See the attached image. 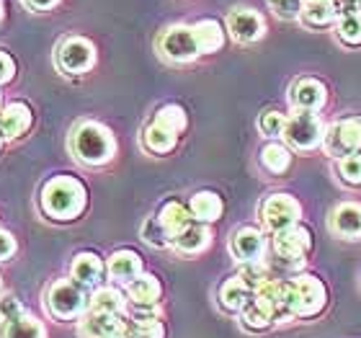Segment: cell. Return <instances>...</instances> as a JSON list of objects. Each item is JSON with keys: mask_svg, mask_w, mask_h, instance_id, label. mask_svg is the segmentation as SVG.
I'll use <instances>...</instances> for the list:
<instances>
[{"mask_svg": "<svg viewBox=\"0 0 361 338\" xmlns=\"http://www.w3.org/2000/svg\"><path fill=\"white\" fill-rule=\"evenodd\" d=\"M88 191L75 176H54L42 186V210L49 219L73 222L85 212Z\"/></svg>", "mask_w": 361, "mask_h": 338, "instance_id": "1", "label": "cell"}, {"mask_svg": "<svg viewBox=\"0 0 361 338\" xmlns=\"http://www.w3.org/2000/svg\"><path fill=\"white\" fill-rule=\"evenodd\" d=\"M70 150L78 163L90 168L106 166L116 155V140L101 121H80L70 135Z\"/></svg>", "mask_w": 361, "mask_h": 338, "instance_id": "2", "label": "cell"}, {"mask_svg": "<svg viewBox=\"0 0 361 338\" xmlns=\"http://www.w3.org/2000/svg\"><path fill=\"white\" fill-rule=\"evenodd\" d=\"M286 292V310L292 320H307L323 313L325 302H328V292L325 284L312 274H297L294 279L284 282Z\"/></svg>", "mask_w": 361, "mask_h": 338, "instance_id": "3", "label": "cell"}, {"mask_svg": "<svg viewBox=\"0 0 361 338\" xmlns=\"http://www.w3.org/2000/svg\"><path fill=\"white\" fill-rule=\"evenodd\" d=\"M47 310L54 320H80L88 310V294L73 279H57L47 289Z\"/></svg>", "mask_w": 361, "mask_h": 338, "instance_id": "4", "label": "cell"}, {"mask_svg": "<svg viewBox=\"0 0 361 338\" xmlns=\"http://www.w3.org/2000/svg\"><path fill=\"white\" fill-rule=\"evenodd\" d=\"M325 140V124L320 116L312 111H294L289 114L284 129V143L289 150L310 152L315 147H323Z\"/></svg>", "mask_w": 361, "mask_h": 338, "instance_id": "5", "label": "cell"}, {"mask_svg": "<svg viewBox=\"0 0 361 338\" xmlns=\"http://www.w3.org/2000/svg\"><path fill=\"white\" fill-rule=\"evenodd\" d=\"M158 49L168 62H194L204 54L194 23L168 26L158 39Z\"/></svg>", "mask_w": 361, "mask_h": 338, "instance_id": "6", "label": "cell"}, {"mask_svg": "<svg viewBox=\"0 0 361 338\" xmlns=\"http://www.w3.org/2000/svg\"><path fill=\"white\" fill-rule=\"evenodd\" d=\"M271 246H274V255L284 269H297L307 261L310 251H312V233L307 227L294 225L289 230H281V233L274 235Z\"/></svg>", "mask_w": 361, "mask_h": 338, "instance_id": "7", "label": "cell"}, {"mask_svg": "<svg viewBox=\"0 0 361 338\" xmlns=\"http://www.w3.org/2000/svg\"><path fill=\"white\" fill-rule=\"evenodd\" d=\"M323 150L336 160L361 152V116H346L325 127Z\"/></svg>", "mask_w": 361, "mask_h": 338, "instance_id": "8", "label": "cell"}, {"mask_svg": "<svg viewBox=\"0 0 361 338\" xmlns=\"http://www.w3.org/2000/svg\"><path fill=\"white\" fill-rule=\"evenodd\" d=\"M302 207L292 194H269L261 204V222L271 235L300 225Z\"/></svg>", "mask_w": 361, "mask_h": 338, "instance_id": "9", "label": "cell"}, {"mask_svg": "<svg viewBox=\"0 0 361 338\" xmlns=\"http://www.w3.org/2000/svg\"><path fill=\"white\" fill-rule=\"evenodd\" d=\"M96 65V47L85 37H65L57 47V68L68 76H83Z\"/></svg>", "mask_w": 361, "mask_h": 338, "instance_id": "10", "label": "cell"}, {"mask_svg": "<svg viewBox=\"0 0 361 338\" xmlns=\"http://www.w3.org/2000/svg\"><path fill=\"white\" fill-rule=\"evenodd\" d=\"M227 31L235 42L253 44L266 37V18L253 8H233L227 13Z\"/></svg>", "mask_w": 361, "mask_h": 338, "instance_id": "11", "label": "cell"}, {"mask_svg": "<svg viewBox=\"0 0 361 338\" xmlns=\"http://www.w3.org/2000/svg\"><path fill=\"white\" fill-rule=\"evenodd\" d=\"M230 253L240 266H248V263H261L266 253V235L264 230L258 227H240L230 235Z\"/></svg>", "mask_w": 361, "mask_h": 338, "instance_id": "12", "label": "cell"}, {"mask_svg": "<svg viewBox=\"0 0 361 338\" xmlns=\"http://www.w3.org/2000/svg\"><path fill=\"white\" fill-rule=\"evenodd\" d=\"M78 331L83 338H129L127 318L111 315V313H96V310H85V315L78 323Z\"/></svg>", "mask_w": 361, "mask_h": 338, "instance_id": "13", "label": "cell"}, {"mask_svg": "<svg viewBox=\"0 0 361 338\" xmlns=\"http://www.w3.org/2000/svg\"><path fill=\"white\" fill-rule=\"evenodd\" d=\"M250 302H256L258 308L266 310V313L274 318V323H292V315H289V310H286L284 282H276V279L269 277L264 284L256 286Z\"/></svg>", "mask_w": 361, "mask_h": 338, "instance_id": "14", "label": "cell"}, {"mask_svg": "<svg viewBox=\"0 0 361 338\" xmlns=\"http://www.w3.org/2000/svg\"><path fill=\"white\" fill-rule=\"evenodd\" d=\"M328 101V90L315 78H300L289 85V106L294 111H312L317 114Z\"/></svg>", "mask_w": 361, "mask_h": 338, "instance_id": "15", "label": "cell"}, {"mask_svg": "<svg viewBox=\"0 0 361 338\" xmlns=\"http://www.w3.org/2000/svg\"><path fill=\"white\" fill-rule=\"evenodd\" d=\"M328 230L341 241H361V204L341 202L328 217Z\"/></svg>", "mask_w": 361, "mask_h": 338, "instance_id": "16", "label": "cell"}, {"mask_svg": "<svg viewBox=\"0 0 361 338\" xmlns=\"http://www.w3.org/2000/svg\"><path fill=\"white\" fill-rule=\"evenodd\" d=\"M31 124H34V114H31L29 104L11 101L0 109V137H3V143L23 137L31 129Z\"/></svg>", "mask_w": 361, "mask_h": 338, "instance_id": "17", "label": "cell"}, {"mask_svg": "<svg viewBox=\"0 0 361 338\" xmlns=\"http://www.w3.org/2000/svg\"><path fill=\"white\" fill-rule=\"evenodd\" d=\"M104 274H106V263L93 251L78 253L73 258V266H70V279L75 284L83 286V289H98L101 282H104Z\"/></svg>", "mask_w": 361, "mask_h": 338, "instance_id": "18", "label": "cell"}, {"mask_svg": "<svg viewBox=\"0 0 361 338\" xmlns=\"http://www.w3.org/2000/svg\"><path fill=\"white\" fill-rule=\"evenodd\" d=\"M106 274H109V279L111 282H116V284H124L127 286L129 282H135L137 277H142V255L135 253V251H116V253H111V258H109V263H106Z\"/></svg>", "mask_w": 361, "mask_h": 338, "instance_id": "19", "label": "cell"}, {"mask_svg": "<svg viewBox=\"0 0 361 338\" xmlns=\"http://www.w3.org/2000/svg\"><path fill=\"white\" fill-rule=\"evenodd\" d=\"M178 137H180L178 129H173L168 121H163V119L155 116V119L145 127L142 145H145V150L155 152V155H166V152H171L176 145H178Z\"/></svg>", "mask_w": 361, "mask_h": 338, "instance_id": "20", "label": "cell"}, {"mask_svg": "<svg viewBox=\"0 0 361 338\" xmlns=\"http://www.w3.org/2000/svg\"><path fill=\"white\" fill-rule=\"evenodd\" d=\"M209 243H212L209 227L194 219V222H191L188 227H183L178 235H173L171 248L178 251V253H183V255H196V253H204V251L209 248Z\"/></svg>", "mask_w": 361, "mask_h": 338, "instance_id": "21", "label": "cell"}, {"mask_svg": "<svg viewBox=\"0 0 361 338\" xmlns=\"http://www.w3.org/2000/svg\"><path fill=\"white\" fill-rule=\"evenodd\" d=\"M250 300H253V286L243 279L240 271L219 286V305H222L227 313H240Z\"/></svg>", "mask_w": 361, "mask_h": 338, "instance_id": "22", "label": "cell"}, {"mask_svg": "<svg viewBox=\"0 0 361 338\" xmlns=\"http://www.w3.org/2000/svg\"><path fill=\"white\" fill-rule=\"evenodd\" d=\"M188 212H191V217L196 222H202V225H212V222H217L222 217V212H225V202H222V196L214 194V191H196L191 196V202H188Z\"/></svg>", "mask_w": 361, "mask_h": 338, "instance_id": "23", "label": "cell"}, {"mask_svg": "<svg viewBox=\"0 0 361 338\" xmlns=\"http://www.w3.org/2000/svg\"><path fill=\"white\" fill-rule=\"evenodd\" d=\"M88 310L96 313H111V315L127 318V294L116 289V286H98L88 297Z\"/></svg>", "mask_w": 361, "mask_h": 338, "instance_id": "24", "label": "cell"}, {"mask_svg": "<svg viewBox=\"0 0 361 338\" xmlns=\"http://www.w3.org/2000/svg\"><path fill=\"white\" fill-rule=\"evenodd\" d=\"M0 338H47V328L37 315L23 313L13 320L0 323Z\"/></svg>", "mask_w": 361, "mask_h": 338, "instance_id": "25", "label": "cell"}, {"mask_svg": "<svg viewBox=\"0 0 361 338\" xmlns=\"http://www.w3.org/2000/svg\"><path fill=\"white\" fill-rule=\"evenodd\" d=\"M300 21L305 23V26H312V29H323V26L336 23L338 16H336L333 0H305Z\"/></svg>", "mask_w": 361, "mask_h": 338, "instance_id": "26", "label": "cell"}, {"mask_svg": "<svg viewBox=\"0 0 361 338\" xmlns=\"http://www.w3.org/2000/svg\"><path fill=\"white\" fill-rule=\"evenodd\" d=\"M158 219L163 222V227L168 230L171 241H173V235H178L183 227H188L191 222H194V217H191V212H188L186 204L176 202V199H173V202H166L163 207H160Z\"/></svg>", "mask_w": 361, "mask_h": 338, "instance_id": "27", "label": "cell"}, {"mask_svg": "<svg viewBox=\"0 0 361 338\" xmlns=\"http://www.w3.org/2000/svg\"><path fill=\"white\" fill-rule=\"evenodd\" d=\"M194 29H196V37H199V44H202L204 54H212L225 47V29H222V23L214 21V18L196 21Z\"/></svg>", "mask_w": 361, "mask_h": 338, "instance_id": "28", "label": "cell"}, {"mask_svg": "<svg viewBox=\"0 0 361 338\" xmlns=\"http://www.w3.org/2000/svg\"><path fill=\"white\" fill-rule=\"evenodd\" d=\"M261 166L269 173L281 176V173L289 171V166H292V150L281 143H269L261 150Z\"/></svg>", "mask_w": 361, "mask_h": 338, "instance_id": "29", "label": "cell"}, {"mask_svg": "<svg viewBox=\"0 0 361 338\" xmlns=\"http://www.w3.org/2000/svg\"><path fill=\"white\" fill-rule=\"evenodd\" d=\"M129 338H166V325L160 318H127Z\"/></svg>", "mask_w": 361, "mask_h": 338, "instance_id": "30", "label": "cell"}, {"mask_svg": "<svg viewBox=\"0 0 361 338\" xmlns=\"http://www.w3.org/2000/svg\"><path fill=\"white\" fill-rule=\"evenodd\" d=\"M240 325L250 333H264L274 325V318H271L266 310L258 308L256 302H248V305L240 310Z\"/></svg>", "mask_w": 361, "mask_h": 338, "instance_id": "31", "label": "cell"}, {"mask_svg": "<svg viewBox=\"0 0 361 338\" xmlns=\"http://www.w3.org/2000/svg\"><path fill=\"white\" fill-rule=\"evenodd\" d=\"M140 235H142V241L147 243V246H152V248H171V235H168V230L158 219V215H152V217L145 219Z\"/></svg>", "mask_w": 361, "mask_h": 338, "instance_id": "32", "label": "cell"}, {"mask_svg": "<svg viewBox=\"0 0 361 338\" xmlns=\"http://www.w3.org/2000/svg\"><path fill=\"white\" fill-rule=\"evenodd\" d=\"M336 37L348 47H361V13L338 18V23H336Z\"/></svg>", "mask_w": 361, "mask_h": 338, "instance_id": "33", "label": "cell"}, {"mask_svg": "<svg viewBox=\"0 0 361 338\" xmlns=\"http://www.w3.org/2000/svg\"><path fill=\"white\" fill-rule=\"evenodd\" d=\"M336 173L346 186H361V152L336 160Z\"/></svg>", "mask_w": 361, "mask_h": 338, "instance_id": "34", "label": "cell"}, {"mask_svg": "<svg viewBox=\"0 0 361 338\" xmlns=\"http://www.w3.org/2000/svg\"><path fill=\"white\" fill-rule=\"evenodd\" d=\"M286 119H289L286 114L271 109V111L261 114V119H258V129H261L264 137H269V140H279V137H284Z\"/></svg>", "mask_w": 361, "mask_h": 338, "instance_id": "35", "label": "cell"}, {"mask_svg": "<svg viewBox=\"0 0 361 338\" xmlns=\"http://www.w3.org/2000/svg\"><path fill=\"white\" fill-rule=\"evenodd\" d=\"M305 0H269V8L281 21H300Z\"/></svg>", "mask_w": 361, "mask_h": 338, "instance_id": "36", "label": "cell"}, {"mask_svg": "<svg viewBox=\"0 0 361 338\" xmlns=\"http://www.w3.org/2000/svg\"><path fill=\"white\" fill-rule=\"evenodd\" d=\"M155 116H158V119H163V121H168L173 129H178L180 135H183V129H186V124H188L186 111H183L178 104H166L163 109H158V114H155Z\"/></svg>", "mask_w": 361, "mask_h": 338, "instance_id": "37", "label": "cell"}, {"mask_svg": "<svg viewBox=\"0 0 361 338\" xmlns=\"http://www.w3.org/2000/svg\"><path fill=\"white\" fill-rule=\"evenodd\" d=\"M26 310L18 300H16L13 294H3L0 297V323H6V320H13V318L23 315Z\"/></svg>", "mask_w": 361, "mask_h": 338, "instance_id": "38", "label": "cell"}, {"mask_svg": "<svg viewBox=\"0 0 361 338\" xmlns=\"http://www.w3.org/2000/svg\"><path fill=\"white\" fill-rule=\"evenodd\" d=\"M16 78V60L6 49H0V85L11 83Z\"/></svg>", "mask_w": 361, "mask_h": 338, "instance_id": "39", "label": "cell"}, {"mask_svg": "<svg viewBox=\"0 0 361 338\" xmlns=\"http://www.w3.org/2000/svg\"><path fill=\"white\" fill-rule=\"evenodd\" d=\"M333 8L338 18H346V16L361 13V0H333Z\"/></svg>", "mask_w": 361, "mask_h": 338, "instance_id": "40", "label": "cell"}, {"mask_svg": "<svg viewBox=\"0 0 361 338\" xmlns=\"http://www.w3.org/2000/svg\"><path fill=\"white\" fill-rule=\"evenodd\" d=\"M16 238L11 233H6V230H0V261H11L16 253Z\"/></svg>", "mask_w": 361, "mask_h": 338, "instance_id": "41", "label": "cell"}, {"mask_svg": "<svg viewBox=\"0 0 361 338\" xmlns=\"http://www.w3.org/2000/svg\"><path fill=\"white\" fill-rule=\"evenodd\" d=\"M23 3H26L29 8H34V11H52L60 0H23Z\"/></svg>", "mask_w": 361, "mask_h": 338, "instance_id": "42", "label": "cell"}, {"mask_svg": "<svg viewBox=\"0 0 361 338\" xmlns=\"http://www.w3.org/2000/svg\"><path fill=\"white\" fill-rule=\"evenodd\" d=\"M6 21V0H0V26Z\"/></svg>", "mask_w": 361, "mask_h": 338, "instance_id": "43", "label": "cell"}, {"mask_svg": "<svg viewBox=\"0 0 361 338\" xmlns=\"http://www.w3.org/2000/svg\"><path fill=\"white\" fill-rule=\"evenodd\" d=\"M0 150H3V137H0Z\"/></svg>", "mask_w": 361, "mask_h": 338, "instance_id": "44", "label": "cell"}, {"mask_svg": "<svg viewBox=\"0 0 361 338\" xmlns=\"http://www.w3.org/2000/svg\"><path fill=\"white\" fill-rule=\"evenodd\" d=\"M0 104H3V96H0Z\"/></svg>", "mask_w": 361, "mask_h": 338, "instance_id": "45", "label": "cell"}]
</instances>
